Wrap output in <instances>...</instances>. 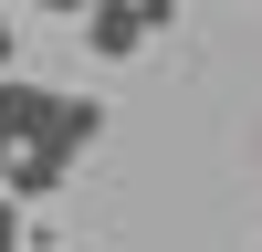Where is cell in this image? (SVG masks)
I'll use <instances>...</instances> for the list:
<instances>
[{
  "label": "cell",
  "mask_w": 262,
  "mask_h": 252,
  "mask_svg": "<svg viewBox=\"0 0 262 252\" xmlns=\"http://www.w3.org/2000/svg\"><path fill=\"white\" fill-rule=\"evenodd\" d=\"M0 74H21V32H11V11H0Z\"/></svg>",
  "instance_id": "5b68a950"
},
{
  "label": "cell",
  "mask_w": 262,
  "mask_h": 252,
  "mask_svg": "<svg viewBox=\"0 0 262 252\" xmlns=\"http://www.w3.org/2000/svg\"><path fill=\"white\" fill-rule=\"evenodd\" d=\"M32 11H53V21H84V11H95V0H32Z\"/></svg>",
  "instance_id": "8992f818"
},
{
  "label": "cell",
  "mask_w": 262,
  "mask_h": 252,
  "mask_svg": "<svg viewBox=\"0 0 262 252\" xmlns=\"http://www.w3.org/2000/svg\"><path fill=\"white\" fill-rule=\"evenodd\" d=\"M95 137H105V95H63V84H42V95H32V137H21V147L84 158Z\"/></svg>",
  "instance_id": "7a4b0ae2"
},
{
  "label": "cell",
  "mask_w": 262,
  "mask_h": 252,
  "mask_svg": "<svg viewBox=\"0 0 262 252\" xmlns=\"http://www.w3.org/2000/svg\"><path fill=\"white\" fill-rule=\"evenodd\" d=\"M0 158H11V147H0Z\"/></svg>",
  "instance_id": "52a82bcc"
},
{
  "label": "cell",
  "mask_w": 262,
  "mask_h": 252,
  "mask_svg": "<svg viewBox=\"0 0 262 252\" xmlns=\"http://www.w3.org/2000/svg\"><path fill=\"white\" fill-rule=\"evenodd\" d=\"M63 179H74V158H53V147H11V158H0V189H11V200H53Z\"/></svg>",
  "instance_id": "3957f363"
},
{
  "label": "cell",
  "mask_w": 262,
  "mask_h": 252,
  "mask_svg": "<svg viewBox=\"0 0 262 252\" xmlns=\"http://www.w3.org/2000/svg\"><path fill=\"white\" fill-rule=\"evenodd\" d=\"M168 21H179V0H95V11H84V53L126 63V53H147Z\"/></svg>",
  "instance_id": "6da1fadb"
},
{
  "label": "cell",
  "mask_w": 262,
  "mask_h": 252,
  "mask_svg": "<svg viewBox=\"0 0 262 252\" xmlns=\"http://www.w3.org/2000/svg\"><path fill=\"white\" fill-rule=\"evenodd\" d=\"M0 252H21V200L0 189Z\"/></svg>",
  "instance_id": "277c9868"
}]
</instances>
